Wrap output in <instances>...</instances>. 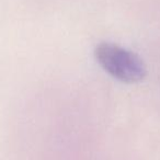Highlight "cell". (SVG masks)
Instances as JSON below:
<instances>
[{"label": "cell", "mask_w": 160, "mask_h": 160, "mask_svg": "<svg viewBox=\"0 0 160 160\" xmlns=\"http://www.w3.org/2000/svg\"><path fill=\"white\" fill-rule=\"evenodd\" d=\"M98 64L112 78L127 85L142 82L147 77V67L136 53L111 42H101L94 48Z\"/></svg>", "instance_id": "1"}]
</instances>
